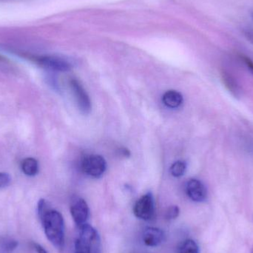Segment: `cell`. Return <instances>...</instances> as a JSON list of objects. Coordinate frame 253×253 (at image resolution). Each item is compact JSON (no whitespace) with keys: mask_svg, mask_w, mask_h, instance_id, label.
<instances>
[{"mask_svg":"<svg viewBox=\"0 0 253 253\" xmlns=\"http://www.w3.org/2000/svg\"><path fill=\"white\" fill-rule=\"evenodd\" d=\"M44 233L55 248H62L65 244V221L60 212L49 210L40 219Z\"/></svg>","mask_w":253,"mask_h":253,"instance_id":"obj_1","label":"cell"},{"mask_svg":"<svg viewBox=\"0 0 253 253\" xmlns=\"http://www.w3.org/2000/svg\"><path fill=\"white\" fill-rule=\"evenodd\" d=\"M74 253H102L100 236L97 230L87 223L78 227Z\"/></svg>","mask_w":253,"mask_h":253,"instance_id":"obj_2","label":"cell"},{"mask_svg":"<svg viewBox=\"0 0 253 253\" xmlns=\"http://www.w3.org/2000/svg\"><path fill=\"white\" fill-rule=\"evenodd\" d=\"M82 169L84 173L93 178H100L107 169L105 159L99 155H90L83 159Z\"/></svg>","mask_w":253,"mask_h":253,"instance_id":"obj_3","label":"cell"},{"mask_svg":"<svg viewBox=\"0 0 253 253\" xmlns=\"http://www.w3.org/2000/svg\"><path fill=\"white\" fill-rule=\"evenodd\" d=\"M31 60L40 67L51 71L66 72L71 69V65L68 61L55 56H30Z\"/></svg>","mask_w":253,"mask_h":253,"instance_id":"obj_4","label":"cell"},{"mask_svg":"<svg viewBox=\"0 0 253 253\" xmlns=\"http://www.w3.org/2000/svg\"><path fill=\"white\" fill-rule=\"evenodd\" d=\"M133 213L136 218L143 221L153 219L155 215V204L151 193L144 195L135 202Z\"/></svg>","mask_w":253,"mask_h":253,"instance_id":"obj_5","label":"cell"},{"mask_svg":"<svg viewBox=\"0 0 253 253\" xmlns=\"http://www.w3.org/2000/svg\"><path fill=\"white\" fill-rule=\"evenodd\" d=\"M71 213L77 227L87 224L90 216V210L87 202L82 198H76L71 202Z\"/></svg>","mask_w":253,"mask_h":253,"instance_id":"obj_6","label":"cell"},{"mask_svg":"<svg viewBox=\"0 0 253 253\" xmlns=\"http://www.w3.org/2000/svg\"><path fill=\"white\" fill-rule=\"evenodd\" d=\"M70 86L80 111L84 114H88L91 111V102L84 87L77 80H71Z\"/></svg>","mask_w":253,"mask_h":253,"instance_id":"obj_7","label":"cell"},{"mask_svg":"<svg viewBox=\"0 0 253 253\" xmlns=\"http://www.w3.org/2000/svg\"><path fill=\"white\" fill-rule=\"evenodd\" d=\"M187 196L195 202H204L208 199V189L200 180L192 178L186 185Z\"/></svg>","mask_w":253,"mask_h":253,"instance_id":"obj_8","label":"cell"},{"mask_svg":"<svg viewBox=\"0 0 253 253\" xmlns=\"http://www.w3.org/2000/svg\"><path fill=\"white\" fill-rule=\"evenodd\" d=\"M143 242L147 246L155 248L162 245L165 240L163 230L156 227H148L144 230L142 236Z\"/></svg>","mask_w":253,"mask_h":253,"instance_id":"obj_9","label":"cell"},{"mask_svg":"<svg viewBox=\"0 0 253 253\" xmlns=\"http://www.w3.org/2000/svg\"><path fill=\"white\" fill-rule=\"evenodd\" d=\"M221 78L224 87L230 92V93H231L232 96H233V97L236 99L240 98L241 87L235 77L230 73L224 71L221 72Z\"/></svg>","mask_w":253,"mask_h":253,"instance_id":"obj_10","label":"cell"},{"mask_svg":"<svg viewBox=\"0 0 253 253\" xmlns=\"http://www.w3.org/2000/svg\"><path fill=\"white\" fill-rule=\"evenodd\" d=\"M162 101L168 108H177L182 105L184 99L179 92L176 90H168L163 95Z\"/></svg>","mask_w":253,"mask_h":253,"instance_id":"obj_11","label":"cell"},{"mask_svg":"<svg viewBox=\"0 0 253 253\" xmlns=\"http://www.w3.org/2000/svg\"><path fill=\"white\" fill-rule=\"evenodd\" d=\"M22 170L28 176H34L38 173V162L34 158H27L22 163Z\"/></svg>","mask_w":253,"mask_h":253,"instance_id":"obj_12","label":"cell"},{"mask_svg":"<svg viewBox=\"0 0 253 253\" xmlns=\"http://www.w3.org/2000/svg\"><path fill=\"white\" fill-rule=\"evenodd\" d=\"M178 253H200L199 245L192 239H187L180 244Z\"/></svg>","mask_w":253,"mask_h":253,"instance_id":"obj_13","label":"cell"},{"mask_svg":"<svg viewBox=\"0 0 253 253\" xmlns=\"http://www.w3.org/2000/svg\"><path fill=\"white\" fill-rule=\"evenodd\" d=\"M187 169L185 162L178 161L175 162L170 168V173L174 177L182 176Z\"/></svg>","mask_w":253,"mask_h":253,"instance_id":"obj_14","label":"cell"},{"mask_svg":"<svg viewBox=\"0 0 253 253\" xmlns=\"http://www.w3.org/2000/svg\"><path fill=\"white\" fill-rule=\"evenodd\" d=\"M50 210V207H49L47 202L44 199H40L39 201L38 206H37V212H38L39 218L41 219L44 214L47 212V211Z\"/></svg>","mask_w":253,"mask_h":253,"instance_id":"obj_15","label":"cell"},{"mask_svg":"<svg viewBox=\"0 0 253 253\" xmlns=\"http://www.w3.org/2000/svg\"><path fill=\"white\" fill-rule=\"evenodd\" d=\"M180 214V210L178 206H170L165 212V218L168 220H173L178 218Z\"/></svg>","mask_w":253,"mask_h":253,"instance_id":"obj_16","label":"cell"},{"mask_svg":"<svg viewBox=\"0 0 253 253\" xmlns=\"http://www.w3.org/2000/svg\"><path fill=\"white\" fill-rule=\"evenodd\" d=\"M10 182V176L6 172H0V189L7 187Z\"/></svg>","mask_w":253,"mask_h":253,"instance_id":"obj_17","label":"cell"},{"mask_svg":"<svg viewBox=\"0 0 253 253\" xmlns=\"http://www.w3.org/2000/svg\"><path fill=\"white\" fill-rule=\"evenodd\" d=\"M242 58L243 59L244 62L246 64L247 66L251 70L253 74V61L252 59H250L248 56H242Z\"/></svg>","mask_w":253,"mask_h":253,"instance_id":"obj_18","label":"cell"},{"mask_svg":"<svg viewBox=\"0 0 253 253\" xmlns=\"http://www.w3.org/2000/svg\"><path fill=\"white\" fill-rule=\"evenodd\" d=\"M18 246V242L16 241H10L6 244L5 249L7 251H13V250L16 249V247Z\"/></svg>","mask_w":253,"mask_h":253,"instance_id":"obj_19","label":"cell"},{"mask_svg":"<svg viewBox=\"0 0 253 253\" xmlns=\"http://www.w3.org/2000/svg\"><path fill=\"white\" fill-rule=\"evenodd\" d=\"M34 248H35V250L37 251V253H48L46 251V250L43 248V247H42L41 245H38V244H35V245H34Z\"/></svg>","mask_w":253,"mask_h":253,"instance_id":"obj_20","label":"cell"},{"mask_svg":"<svg viewBox=\"0 0 253 253\" xmlns=\"http://www.w3.org/2000/svg\"><path fill=\"white\" fill-rule=\"evenodd\" d=\"M5 60V59H4V57H3V56H1V55H0V62H1V61H4Z\"/></svg>","mask_w":253,"mask_h":253,"instance_id":"obj_21","label":"cell"}]
</instances>
